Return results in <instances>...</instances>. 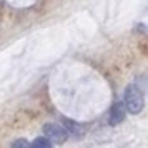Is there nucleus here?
<instances>
[{
  "instance_id": "20e7f679",
  "label": "nucleus",
  "mask_w": 148,
  "mask_h": 148,
  "mask_svg": "<svg viewBox=\"0 0 148 148\" xmlns=\"http://www.w3.org/2000/svg\"><path fill=\"white\" fill-rule=\"evenodd\" d=\"M63 125L67 128V133L75 135V136H82L83 135V127L77 125L73 120H68V118H63Z\"/></svg>"
},
{
  "instance_id": "7ed1b4c3",
  "label": "nucleus",
  "mask_w": 148,
  "mask_h": 148,
  "mask_svg": "<svg viewBox=\"0 0 148 148\" xmlns=\"http://www.w3.org/2000/svg\"><path fill=\"white\" fill-rule=\"evenodd\" d=\"M125 113H127V108H125V103H115L112 107V112H110V123L112 125H118L120 121H123L125 118Z\"/></svg>"
},
{
  "instance_id": "39448f33",
  "label": "nucleus",
  "mask_w": 148,
  "mask_h": 148,
  "mask_svg": "<svg viewBox=\"0 0 148 148\" xmlns=\"http://www.w3.org/2000/svg\"><path fill=\"white\" fill-rule=\"evenodd\" d=\"M32 147H37V148H50L52 147V141L48 140L47 136H43V138H37V140L32 143Z\"/></svg>"
},
{
  "instance_id": "423d86ee",
  "label": "nucleus",
  "mask_w": 148,
  "mask_h": 148,
  "mask_svg": "<svg viewBox=\"0 0 148 148\" xmlns=\"http://www.w3.org/2000/svg\"><path fill=\"white\" fill-rule=\"evenodd\" d=\"M28 141H25V140H17V141H14V147H23V148H28Z\"/></svg>"
},
{
  "instance_id": "f257e3e1",
  "label": "nucleus",
  "mask_w": 148,
  "mask_h": 148,
  "mask_svg": "<svg viewBox=\"0 0 148 148\" xmlns=\"http://www.w3.org/2000/svg\"><path fill=\"white\" fill-rule=\"evenodd\" d=\"M125 108L130 113H140L143 110V92L138 85H130L125 90Z\"/></svg>"
},
{
  "instance_id": "f03ea898",
  "label": "nucleus",
  "mask_w": 148,
  "mask_h": 148,
  "mask_svg": "<svg viewBox=\"0 0 148 148\" xmlns=\"http://www.w3.org/2000/svg\"><path fill=\"white\" fill-rule=\"evenodd\" d=\"M43 133L47 136L50 141H53V143H63V141L67 140V130L60 125H55V123H48L43 127Z\"/></svg>"
}]
</instances>
